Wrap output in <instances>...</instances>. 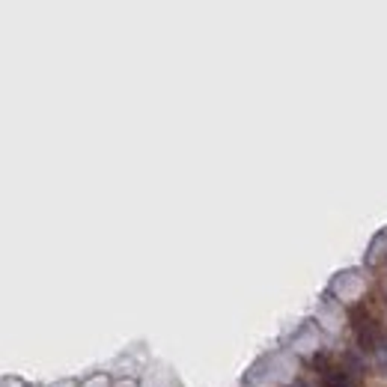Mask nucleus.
I'll list each match as a JSON object with an SVG mask.
<instances>
[{"mask_svg": "<svg viewBox=\"0 0 387 387\" xmlns=\"http://www.w3.org/2000/svg\"><path fill=\"white\" fill-rule=\"evenodd\" d=\"M355 334H358V340H361V346H363L366 351H376V346H378V331H376L373 319L363 316V313H355Z\"/></svg>", "mask_w": 387, "mask_h": 387, "instance_id": "nucleus-1", "label": "nucleus"}, {"mask_svg": "<svg viewBox=\"0 0 387 387\" xmlns=\"http://www.w3.org/2000/svg\"><path fill=\"white\" fill-rule=\"evenodd\" d=\"M328 387H351V381H349V376H343V373H331V376H328Z\"/></svg>", "mask_w": 387, "mask_h": 387, "instance_id": "nucleus-2", "label": "nucleus"}]
</instances>
